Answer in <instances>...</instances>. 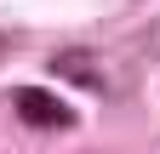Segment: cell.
I'll use <instances>...</instances> for the list:
<instances>
[{
  "label": "cell",
  "mask_w": 160,
  "mask_h": 154,
  "mask_svg": "<svg viewBox=\"0 0 160 154\" xmlns=\"http://www.w3.org/2000/svg\"><path fill=\"white\" fill-rule=\"evenodd\" d=\"M12 108H17L23 126H40V131H69L74 126V108L63 97H52L46 86H17L12 91Z\"/></svg>",
  "instance_id": "cell-1"
},
{
  "label": "cell",
  "mask_w": 160,
  "mask_h": 154,
  "mask_svg": "<svg viewBox=\"0 0 160 154\" xmlns=\"http://www.w3.org/2000/svg\"><path fill=\"white\" fill-rule=\"evenodd\" d=\"M52 69H57V74H74V80H86L92 91H109V80L97 74V57H92V51H57Z\"/></svg>",
  "instance_id": "cell-2"
}]
</instances>
